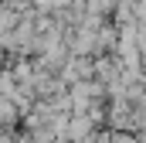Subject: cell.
Listing matches in <instances>:
<instances>
[{
    "instance_id": "6da1fadb",
    "label": "cell",
    "mask_w": 146,
    "mask_h": 143,
    "mask_svg": "<svg viewBox=\"0 0 146 143\" xmlns=\"http://www.w3.org/2000/svg\"><path fill=\"white\" fill-rule=\"evenodd\" d=\"M14 21H17V14H14L10 7H0V34H7V31L14 27Z\"/></svg>"
},
{
    "instance_id": "7a4b0ae2",
    "label": "cell",
    "mask_w": 146,
    "mask_h": 143,
    "mask_svg": "<svg viewBox=\"0 0 146 143\" xmlns=\"http://www.w3.org/2000/svg\"><path fill=\"white\" fill-rule=\"evenodd\" d=\"M61 3H68V0H37V7H41V10H51V7H61Z\"/></svg>"
},
{
    "instance_id": "3957f363",
    "label": "cell",
    "mask_w": 146,
    "mask_h": 143,
    "mask_svg": "<svg viewBox=\"0 0 146 143\" xmlns=\"http://www.w3.org/2000/svg\"><path fill=\"white\" fill-rule=\"evenodd\" d=\"M65 143H75V140H65Z\"/></svg>"
}]
</instances>
